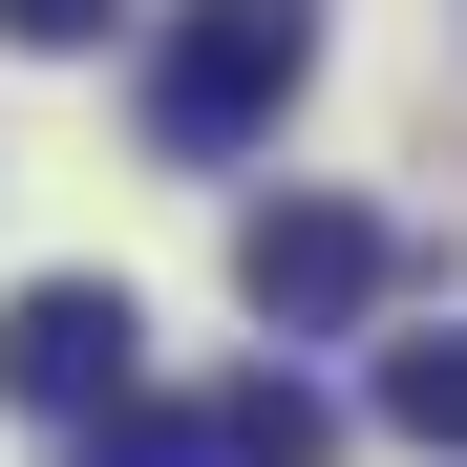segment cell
<instances>
[{
	"mask_svg": "<svg viewBox=\"0 0 467 467\" xmlns=\"http://www.w3.org/2000/svg\"><path fill=\"white\" fill-rule=\"evenodd\" d=\"M0 43H43V64H64V43H107V0H0Z\"/></svg>",
	"mask_w": 467,
	"mask_h": 467,
	"instance_id": "7",
	"label": "cell"
},
{
	"mask_svg": "<svg viewBox=\"0 0 467 467\" xmlns=\"http://www.w3.org/2000/svg\"><path fill=\"white\" fill-rule=\"evenodd\" d=\"M382 425H404V446H467V340H382Z\"/></svg>",
	"mask_w": 467,
	"mask_h": 467,
	"instance_id": "5",
	"label": "cell"
},
{
	"mask_svg": "<svg viewBox=\"0 0 467 467\" xmlns=\"http://www.w3.org/2000/svg\"><path fill=\"white\" fill-rule=\"evenodd\" d=\"M213 467H340V404H319V382H213Z\"/></svg>",
	"mask_w": 467,
	"mask_h": 467,
	"instance_id": "4",
	"label": "cell"
},
{
	"mask_svg": "<svg viewBox=\"0 0 467 467\" xmlns=\"http://www.w3.org/2000/svg\"><path fill=\"white\" fill-rule=\"evenodd\" d=\"M64 467H213V404H107V425H64Z\"/></svg>",
	"mask_w": 467,
	"mask_h": 467,
	"instance_id": "6",
	"label": "cell"
},
{
	"mask_svg": "<svg viewBox=\"0 0 467 467\" xmlns=\"http://www.w3.org/2000/svg\"><path fill=\"white\" fill-rule=\"evenodd\" d=\"M128 382H149L128 276H22V297H0V404H43V425H107Z\"/></svg>",
	"mask_w": 467,
	"mask_h": 467,
	"instance_id": "3",
	"label": "cell"
},
{
	"mask_svg": "<svg viewBox=\"0 0 467 467\" xmlns=\"http://www.w3.org/2000/svg\"><path fill=\"white\" fill-rule=\"evenodd\" d=\"M297 86H319V0H171V43H149V128L171 149H255Z\"/></svg>",
	"mask_w": 467,
	"mask_h": 467,
	"instance_id": "1",
	"label": "cell"
},
{
	"mask_svg": "<svg viewBox=\"0 0 467 467\" xmlns=\"http://www.w3.org/2000/svg\"><path fill=\"white\" fill-rule=\"evenodd\" d=\"M382 276H404V234H382L361 192H276V213H234V297H255L276 340H340V319H382Z\"/></svg>",
	"mask_w": 467,
	"mask_h": 467,
	"instance_id": "2",
	"label": "cell"
}]
</instances>
